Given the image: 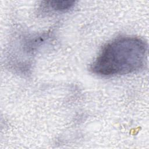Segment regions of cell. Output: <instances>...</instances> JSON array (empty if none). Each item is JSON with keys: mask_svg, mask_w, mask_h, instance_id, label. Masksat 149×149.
<instances>
[{"mask_svg": "<svg viewBox=\"0 0 149 149\" xmlns=\"http://www.w3.org/2000/svg\"><path fill=\"white\" fill-rule=\"evenodd\" d=\"M74 1H59L46 2L47 5L52 10L59 12H65L70 9L74 5Z\"/></svg>", "mask_w": 149, "mask_h": 149, "instance_id": "2", "label": "cell"}, {"mask_svg": "<svg viewBox=\"0 0 149 149\" xmlns=\"http://www.w3.org/2000/svg\"><path fill=\"white\" fill-rule=\"evenodd\" d=\"M147 43L138 37H122L107 44L91 65L99 76H115L139 71L147 59Z\"/></svg>", "mask_w": 149, "mask_h": 149, "instance_id": "1", "label": "cell"}]
</instances>
